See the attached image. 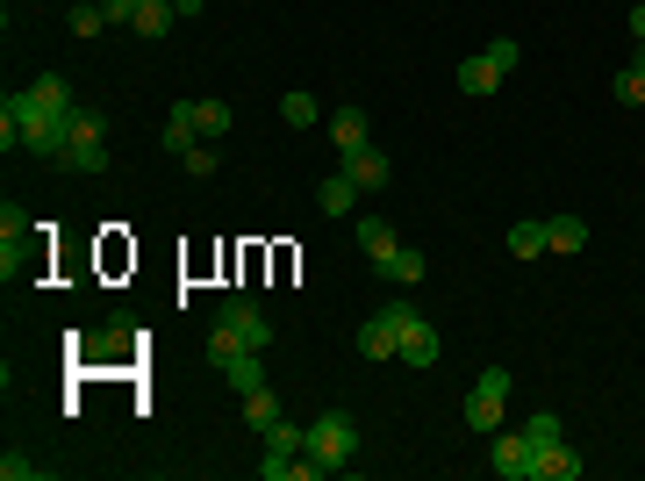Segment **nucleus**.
Segmentation results:
<instances>
[{"label":"nucleus","mask_w":645,"mask_h":481,"mask_svg":"<svg viewBox=\"0 0 645 481\" xmlns=\"http://www.w3.org/2000/svg\"><path fill=\"white\" fill-rule=\"evenodd\" d=\"M72 94L58 72H37L29 86H14L0 101V152H29V158H58L72 137Z\"/></svg>","instance_id":"obj_1"},{"label":"nucleus","mask_w":645,"mask_h":481,"mask_svg":"<svg viewBox=\"0 0 645 481\" xmlns=\"http://www.w3.org/2000/svg\"><path fill=\"white\" fill-rule=\"evenodd\" d=\"M351 460H359V424H351V410H316L309 417V474H345Z\"/></svg>","instance_id":"obj_2"},{"label":"nucleus","mask_w":645,"mask_h":481,"mask_svg":"<svg viewBox=\"0 0 645 481\" xmlns=\"http://www.w3.org/2000/svg\"><path fill=\"white\" fill-rule=\"evenodd\" d=\"M58 165L65 173H108V115L101 109H80L72 115V137H65V152H58Z\"/></svg>","instance_id":"obj_3"},{"label":"nucleus","mask_w":645,"mask_h":481,"mask_svg":"<svg viewBox=\"0 0 645 481\" xmlns=\"http://www.w3.org/2000/svg\"><path fill=\"white\" fill-rule=\"evenodd\" d=\"M266 439V460H258V474L266 481H295V474H309V424H273V431H258Z\"/></svg>","instance_id":"obj_4"},{"label":"nucleus","mask_w":645,"mask_h":481,"mask_svg":"<svg viewBox=\"0 0 645 481\" xmlns=\"http://www.w3.org/2000/svg\"><path fill=\"white\" fill-rule=\"evenodd\" d=\"M502 402H510V367H481V381H473V396H467V431L495 439V431H502Z\"/></svg>","instance_id":"obj_5"},{"label":"nucleus","mask_w":645,"mask_h":481,"mask_svg":"<svg viewBox=\"0 0 645 481\" xmlns=\"http://www.w3.org/2000/svg\"><path fill=\"white\" fill-rule=\"evenodd\" d=\"M388 309H395V324H402V359H409V367H417V373H423V367H438V352H444V345H438V324H423L417 309L402 303V295H395Z\"/></svg>","instance_id":"obj_6"},{"label":"nucleus","mask_w":645,"mask_h":481,"mask_svg":"<svg viewBox=\"0 0 645 481\" xmlns=\"http://www.w3.org/2000/svg\"><path fill=\"white\" fill-rule=\"evenodd\" d=\"M215 324H229L252 352H266V345H273V324H266V309H258L252 295H223V303H215Z\"/></svg>","instance_id":"obj_7"},{"label":"nucleus","mask_w":645,"mask_h":481,"mask_svg":"<svg viewBox=\"0 0 645 481\" xmlns=\"http://www.w3.org/2000/svg\"><path fill=\"white\" fill-rule=\"evenodd\" d=\"M359 352H366V359H402V324H395L388 303H380L373 317L359 324Z\"/></svg>","instance_id":"obj_8"},{"label":"nucleus","mask_w":645,"mask_h":481,"mask_svg":"<svg viewBox=\"0 0 645 481\" xmlns=\"http://www.w3.org/2000/svg\"><path fill=\"white\" fill-rule=\"evenodd\" d=\"M488 468H495L502 481H531V468H538L531 439H524V431H495V453H488Z\"/></svg>","instance_id":"obj_9"},{"label":"nucleus","mask_w":645,"mask_h":481,"mask_svg":"<svg viewBox=\"0 0 645 481\" xmlns=\"http://www.w3.org/2000/svg\"><path fill=\"white\" fill-rule=\"evenodd\" d=\"M158 144H165V152H173V158H187V152H194V144H208V137H202V115H194V101H180V109H173V115H165V130H158Z\"/></svg>","instance_id":"obj_10"},{"label":"nucleus","mask_w":645,"mask_h":481,"mask_svg":"<svg viewBox=\"0 0 645 481\" xmlns=\"http://www.w3.org/2000/svg\"><path fill=\"white\" fill-rule=\"evenodd\" d=\"M581 468H588V460H581V446L574 439H552L545 453H538V474L531 481H581Z\"/></svg>","instance_id":"obj_11"},{"label":"nucleus","mask_w":645,"mask_h":481,"mask_svg":"<svg viewBox=\"0 0 645 481\" xmlns=\"http://www.w3.org/2000/svg\"><path fill=\"white\" fill-rule=\"evenodd\" d=\"M395 245H402V237H395V223H388V216H359V252L373 259V274L395 259Z\"/></svg>","instance_id":"obj_12"},{"label":"nucleus","mask_w":645,"mask_h":481,"mask_svg":"<svg viewBox=\"0 0 645 481\" xmlns=\"http://www.w3.org/2000/svg\"><path fill=\"white\" fill-rule=\"evenodd\" d=\"M345 173L359 180L366 194H373V187H388V180H395V158H388V152H373V144H366V152H351V158H345Z\"/></svg>","instance_id":"obj_13"},{"label":"nucleus","mask_w":645,"mask_h":481,"mask_svg":"<svg viewBox=\"0 0 645 481\" xmlns=\"http://www.w3.org/2000/svg\"><path fill=\"white\" fill-rule=\"evenodd\" d=\"M351 202H359V180H351V173L316 180V208H322V216H351Z\"/></svg>","instance_id":"obj_14"},{"label":"nucleus","mask_w":645,"mask_h":481,"mask_svg":"<svg viewBox=\"0 0 645 481\" xmlns=\"http://www.w3.org/2000/svg\"><path fill=\"white\" fill-rule=\"evenodd\" d=\"M330 144H337V152H345V158H351V152H366V144H373V130H366V115H359V109H337V115H330Z\"/></svg>","instance_id":"obj_15"},{"label":"nucleus","mask_w":645,"mask_h":481,"mask_svg":"<svg viewBox=\"0 0 645 481\" xmlns=\"http://www.w3.org/2000/svg\"><path fill=\"white\" fill-rule=\"evenodd\" d=\"M430 274V259H423V252L417 245H395V259L388 266H380V280H395V288H417V280Z\"/></svg>","instance_id":"obj_16"},{"label":"nucleus","mask_w":645,"mask_h":481,"mask_svg":"<svg viewBox=\"0 0 645 481\" xmlns=\"http://www.w3.org/2000/svg\"><path fill=\"white\" fill-rule=\"evenodd\" d=\"M173 22H180V8H173V0H144V8H136V37H151V43H158V37H173Z\"/></svg>","instance_id":"obj_17"},{"label":"nucleus","mask_w":645,"mask_h":481,"mask_svg":"<svg viewBox=\"0 0 645 481\" xmlns=\"http://www.w3.org/2000/svg\"><path fill=\"white\" fill-rule=\"evenodd\" d=\"M223 381L237 388V396H252V388H266V359H258V352H237V359H223Z\"/></svg>","instance_id":"obj_18"},{"label":"nucleus","mask_w":645,"mask_h":481,"mask_svg":"<svg viewBox=\"0 0 645 481\" xmlns=\"http://www.w3.org/2000/svg\"><path fill=\"white\" fill-rule=\"evenodd\" d=\"M495 86H502V72L488 65V51H481V58H467V65H459V94H473V101H481V94H495Z\"/></svg>","instance_id":"obj_19"},{"label":"nucleus","mask_w":645,"mask_h":481,"mask_svg":"<svg viewBox=\"0 0 645 481\" xmlns=\"http://www.w3.org/2000/svg\"><path fill=\"white\" fill-rule=\"evenodd\" d=\"M194 115H202V137L208 144H223L229 130H237V109H229V101H194Z\"/></svg>","instance_id":"obj_20"},{"label":"nucleus","mask_w":645,"mask_h":481,"mask_svg":"<svg viewBox=\"0 0 645 481\" xmlns=\"http://www.w3.org/2000/svg\"><path fill=\"white\" fill-rule=\"evenodd\" d=\"M244 424L273 431V424H280V396H273V388H252V396H244Z\"/></svg>","instance_id":"obj_21"},{"label":"nucleus","mask_w":645,"mask_h":481,"mask_svg":"<svg viewBox=\"0 0 645 481\" xmlns=\"http://www.w3.org/2000/svg\"><path fill=\"white\" fill-rule=\"evenodd\" d=\"M545 237H552V252H581V245H588V223H581V216H552Z\"/></svg>","instance_id":"obj_22"},{"label":"nucleus","mask_w":645,"mask_h":481,"mask_svg":"<svg viewBox=\"0 0 645 481\" xmlns=\"http://www.w3.org/2000/svg\"><path fill=\"white\" fill-rule=\"evenodd\" d=\"M510 252H516V259H545V252H552L545 223H516V231H510Z\"/></svg>","instance_id":"obj_23"},{"label":"nucleus","mask_w":645,"mask_h":481,"mask_svg":"<svg viewBox=\"0 0 645 481\" xmlns=\"http://www.w3.org/2000/svg\"><path fill=\"white\" fill-rule=\"evenodd\" d=\"M316 115H322L316 94H301V86H295V94H280V123H287V130H309Z\"/></svg>","instance_id":"obj_24"},{"label":"nucleus","mask_w":645,"mask_h":481,"mask_svg":"<svg viewBox=\"0 0 645 481\" xmlns=\"http://www.w3.org/2000/svg\"><path fill=\"white\" fill-rule=\"evenodd\" d=\"M610 94H617L624 109H645V65H624L617 80H610Z\"/></svg>","instance_id":"obj_25"},{"label":"nucleus","mask_w":645,"mask_h":481,"mask_svg":"<svg viewBox=\"0 0 645 481\" xmlns=\"http://www.w3.org/2000/svg\"><path fill=\"white\" fill-rule=\"evenodd\" d=\"M101 29H108L101 0H72V37H101Z\"/></svg>","instance_id":"obj_26"},{"label":"nucleus","mask_w":645,"mask_h":481,"mask_svg":"<svg viewBox=\"0 0 645 481\" xmlns=\"http://www.w3.org/2000/svg\"><path fill=\"white\" fill-rule=\"evenodd\" d=\"M524 439H531V453H545V446H552V439H566V431H560V417H552V410H538L531 424H524ZM531 474H538V468H531Z\"/></svg>","instance_id":"obj_27"},{"label":"nucleus","mask_w":645,"mask_h":481,"mask_svg":"<svg viewBox=\"0 0 645 481\" xmlns=\"http://www.w3.org/2000/svg\"><path fill=\"white\" fill-rule=\"evenodd\" d=\"M29 231H37V223H29V208L22 202H0V237H14V245H22Z\"/></svg>","instance_id":"obj_28"},{"label":"nucleus","mask_w":645,"mask_h":481,"mask_svg":"<svg viewBox=\"0 0 645 481\" xmlns=\"http://www.w3.org/2000/svg\"><path fill=\"white\" fill-rule=\"evenodd\" d=\"M187 173L194 180H215V173H223V152H215V144H194V152H187Z\"/></svg>","instance_id":"obj_29"},{"label":"nucleus","mask_w":645,"mask_h":481,"mask_svg":"<svg viewBox=\"0 0 645 481\" xmlns=\"http://www.w3.org/2000/svg\"><path fill=\"white\" fill-rule=\"evenodd\" d=\"M516 58H524V51H516V37H495V43H488V65H495L502 80L516 72Z\"/></svg>","instance_id":"obj_30"},{"label":"nucleus","mask_w":645,"mask_h":481,"mask_svg":"<svg viewBox=\"0 0 645 481\" xmlns=\"http://www.w3.org/2000/svg\"><path fill=\"white\" fill-rule=\"evenodd\" d=\"M43 468H37V460H29V453H0V481H37Z\"/></svg>","instance_id":"obj_31"},{"label":"nucleus","mask_w":645,"mask_h":481,"mask_svg":"<svg viewBox=\"0 0 645 481\" xmlns=\"http://www.w3.org/2000/svg\"><path fill=\"white\" fill-rule=\"evenodd\" d=\"M108 8V22H136V8H144V0H101Z\"/></svg>","instance_id":"obj_32"},{"label":"nucleus","mask_w":645,"mask_h":481,"mask_svg":"<svg viewBox=\"0 0 645 481\" xmlns=\"http://www.w3.org/2000/svg\"><path fill=\"white\" fill-rule=\"evenodd\" d=\"M173 8H180V22H194V14H202L208 0H173Z\"/></svg>","instance_id":"obj_33"},{"label":"nucleus","mask_w":645,"mask_h":481,"mask_svg":"<svg viewBox=\"0 0 645 481\" xmlns=\"http://www.w3.org/2000/svg\"><path fill=\"white\" fill-rule=\"evenodd\" d=\"M632 37L645 43V0H638V8H632Z\"/></svg>","instance_id":"obj_34"},{"label":"nucleus","mask_w":645,"mask_h":481,"mask_svg":"<svg viewBox=\"0 0 645 481\" xmlns=\"http://www.w3.org/2000/svg\"><path fill=\"white\" fill-rule=\"evenodd\" d=\"M632 65H645V43H638V51H632Z\"/></svg>","instance_id":"obj_35"}]
</instances>
